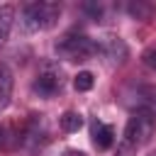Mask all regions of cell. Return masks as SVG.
<instances>
[{"label":"cell","instance_id":"7","mask_svg":"<svg viewBox=\"0 0 156 156\" xmlns=\"http://www.w3.org/2000/svg\"><path fill=\"white\" fill-rule=\"evenodd\" d=\"M12 85H15V78H12V71L7 66H0V110H5L12 100Z\"/></svg>","mask_w":156,"mask_h":156},{"label":"cell","instance_id":"14","mask_svg":"<svg viewBox=\"0 0 156 156\" xmlns=\"http://www.w3.org/2000/svg\"><path fill=\"white\" fill-rule=\"evenodd\" d=\"M12 139H15V136L10 134V129H7L5 124H0V149H7Z\"/></svg>","mask_w":156,"mask_h":156},{"label":"cell","instance_id":"6","mask_svg":"<svg viewBox=\"0 0 156 156\" xmlns=\"http://www.w3.org/2000/svg\"><path fill=\"white\" fill-rule=\"evenodd\" d=\"M90 136H93V144H95L98 149H110L112 141H115V129H112V124H105V122H100V119H93V124H90Z\"/></svg>","mask_w":156,"mask_h":156},{"label":"cell","instance_id":"4","mask_svg":"<svg viewBox=\"0 0 156 156\" xmlns=\"http://www.w3.org/2000/svg\"><path fill=\"white\" fill-rule=\"evenodd\" d=\"M61 88H63V73H61V68H56V66H46V68L37 76L34 85H32V90H34L39 98H54L56 93H61Z\"/></svg>","mask_w":156,"mask_h":156},{"label":"cell","instance_id":"3","mask_svg":"<svg viewBox=\"0 0 156 156\" xmlns=\"http://www.w3.org/2000/svg\"><path fill=\"white\" fill-rule=\"evenodd\" d=\"M154 129H156V117H154V112H149V110H136V112L129 117L127 127H124V139L132 141L134 146H144V144L154 136Z\"/></svg>","mask_w":156,"mask_h":156},{"label":"cell","instance_id":"2","mask_svg":"<svg viewBox=\"0 0 156 156\" xmlns=\"http://www.w3.org/2000/svg\"><path fill=\"white\" fill-rule=\"evenodd\" d=\"M56 54L66 61H85L93 54H98V41H93L85 34L68 32L56 41Z\"/></svg>","mask_w":156,"mask_h":156},{"label":"cell","instance_id":"15","mask_svg":"<svg viewBox=\"0 0 156 156\" xmlns=\"http://www.w3.org/2000/svg\"><path fill=\"white\" fill-rule=\"evenodd\" d=\"M83 7H85V10H88V12H90V15L95 17V20H98V17L102 15V5H95V2H88V5H83Z\"/></svg>","mask_w":156,"mask_h":156},{"label":"cell","instance_id":"16","mask_svg":"<svg viewBox=\"0 0 156 156\" xmlns=\"http://www.w3.org/2000/svg\"><path fill=\"white\" fill-rule=\"evenodd\" d=\"M61 156H85V154H83V151H78V149H66Z\"/></svg>","mask_w":156,"mask_h":156},{"label":"cell","instance_id":"13","mask_svg":"<svg viewBox=\"0 0 156 156\" xmlns=\"http://www.w3.org/2000/svg\"><path fill=\"white\" fill-rule=\"evenodd\" d=\"M141 61H144V66H146V68L156 71V49H146V51L141 54Z\"/></svg>","mask_w":156,"mask_h":156},{"label":"cell","instance_id":"5","mask_svg":"<svg viewBox=\"0 0 156 156\" xmlns=\"http://www.w3.org/2000/svg\"><path fill=\"white\" fill-rule=\"evenodd\" d=\"M98 54H102V56L107 58V63L117 66V63H124V61H127L129 49H127L124 39H119V37H115V34H107V37H102V39L98 41Z\"/></svg>","mask_w":156,"mask_h":156},{"label":"cell","instance_id":"17","mask_svg":"<svg viewBox=\"0 0 156 156\" xmlns=\"http://www.w3.org/2000/svg\"><path fill=\"white\" fill-rule=\"evenodd\" d=\"M151 156H156V154H151Z\"/></svg>","mask_w":156,"mask_h":156},{"label":"cell","instance_id":"9","mask_svg":"<svg viewBox=\"0 0 156 156\" xmlns=\"http://www.w3.org/2000/svg\"><path fill=\"white\" fill-rule=\"evenodd\" d=\"M58 124H61V129H63V132H68V134H73V132H78V129L83 127V117H80L78 112H73V110H68V112H63V115H61V119H58Z\"/></svg>","mask_w":156,"mask_h":156},{"label":"cell","instance_id":"11","mask_svg":"<svg viewBox=\"0 0 156 156\" xmlns=\"http://www.w3.org/2000/svg\"><path fill=\"white\" fill-rule=\"evenodd\" d=\"M93 83H95V78H93V73H90V71H80V73L73 78V88H76L78 93L90 90V88H93Z\"/></svg>","mask_w":156,"mask_h":156},{"label":"cell","instance_id":"12","mask_svg":"<svg viewBox=\"0 0 156 156\" xmlns=\"http://www.w3.org/2000/svg\"><path fill=\"white\" fill-rule=\"evenodd\" d=\"M115 156H136V146L122 136V141L117 144V151H115Z\"/></svg>","mask_w":156,"mask_h":156},{"label":"cell","instance_id":"8","mask_svg":"<svg viewBox=\"0 0 156 156\" xmlns=\"http://www.w3.org/2000/svg\"><path fill=\"white\" fill-rule=\"evenodd\" d=\"M15 22V7L12 5H0V49L10 39V29Z\"/></svg>","mask_w":156,"mask_h":156},{"label":"cell","instance_id":"1","mask_svg":"<svg viewBox=\"0 0 156 156\" xmlns=\"http://www.w3.org/2000/svg\"><path fill=\"white\" fill-rule=\"evenodd\" d=\"M61 17V5L58 2H29L22 10V29L34 34L39 29H49L56 24V20Z\"/></svg>","mask_w":156,"mask_h":156},{"label":"cell","instance_id":"10","mask_svg":"<svg viewBox=\"0 0 156 156\" xmlns=\"http://www.w3.org/2000/svg\"><path fill=\"white\" fill-rule=\"evenodd\" d=\"M127 12H129L134 20H149V17L154 15V5L136 0V2H129V5H127Z\"/></svg>","mask_w":156,"mask_h":156}]
</instances>
